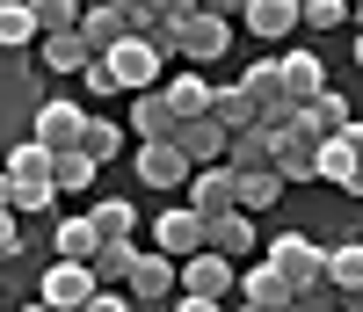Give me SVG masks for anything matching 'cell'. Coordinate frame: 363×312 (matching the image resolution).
Segmentation results:
<instances>
[{
	"label": "cell",
	"mask_w": 363,
	"mask_h": 312,
	"mask_svg": "<svg viewBox=\"0 0 363 312\" xmlns=\"http://www.w3.org/2000/svg\"><path fill=\"white\" fill-rule=\"evenodd\" d=\"M145 233H153V247H160V255H174V262H189L196 247H203V211H189V204H174V211H160V218H153V225H145Z\"/></svg>",
	"instance_id": "10"
},
{
	"label": "cell",
	"mask_w": 363,
	"mask_h": 312,
	"mask_svg": "<svg viewBox=\"0 0 363 312\" xmlns=\"http://www.w3.org/2000/svg\"><path fill=\"white\" fill-rule=\"evenodd\" d=\"M44 29H37V15H29V0H0V51H29Z\"/></svg>",
	"instance_id": "29"
},
{
	"label": "cell",
	"mask_w": 363,
	"mask_h": 312,
	"mask_svg": "<svg viewBox=\"0 0 363 312\" xmlns=\"http://www.w3.org/2000/svg\"><path fill=\"white\" fill-rule=\"evenodd\" d=\"M349 22H356V29H363V0H349Z\"/></svg>",
	"instance_id": "47"
},
{
	"label": "cell",
	"mask_w": 363,
	"mask_h": 312,
	"mask_svg": "<svg viewBox=\"0 0 363 312\" xmlns=\"http://www.w3.org/2000/svg\"><path fill=\"white\" fill-rule=\"evenodd\" d=\"M80 87H87V102L124 95V80H116V66H109V58H87V66H80Z\"/></svg>",
	"instance_id": "37"
},
{
	"label": "cell",
	"mask_w": 363,
	"mask_h": 312,
	"mask_svg": "<svg viewBox=\"0 0 363 312\" xmlns=\"http://www.w3.org/2000/svg\"><path fill=\"white\" fill-rule=\"evenodd\" d=\"M240 87H247V95H255V109L284 102V66H277V58H255V66L240 73Z\"/></svg>",
	"instance_id": "32"
},
{
	"label": "cell",
	"mask_w": 363,
	"mask_h": 312,
	"mask_svg": "<svg viewBox=\"0 0 363 312\" xmlns=\"http://www.w3.org/2000/svg\"><path fill=\"white\" fill-rule=\"evenodd\" d=\"M240 174V167H233ZM291 189V182L277 174V167H247V174H240V211H277V196Z\"/></svg>",
	"instance_id": "26"
},
{
	"label": "cell",
	"mask_w": 363,
	"mask_h": 312,
	"mask_svg": "<svg viewBox=\"0 0 363 312\" xmlns=\"http://www.w3.org/2000/svg\"><path fill=\"white\" fill-rule=\"evenodd\" d=\"M342 196H363V167H356V174H349V182H342Z\"/></svg>",
	"instance_id": "45"
},
{
	"label": "cell",
	"mask_w": 363,
	"mask_h": 312,
	"mask_svg": "<svg viewBox=\"0 0 363 312\" xmlns=\"http://www.w3.org/2000/svg\"><path fill=\"white\" fill-rule=\"evenodd\" d=\"M225 167H240V174H247V167H277V138H269L262 123L233 131V138H225Z\"/></svg>",
	"instance_id": "21"
},
{
	"label": "cell",
	"mask_w": 363,
	"mask_h": 312,
	"mask_svg": "<svg viewBox=\"0 0 363 312\" xmlns=\"http://www.w3.org/2000/svg\"><path fill=\"white\" fill-rule=\"evenodd\" d=\"M124 291H131V305H138V298H145V305H160L167 291H182V262L160 255V247H138V262H131V276H124Z\"/></svg>",
	"instance_id": "5"
},
{
	"label": "cell",
	"mask_w": 363,
	"mask_h": 312,
	"mask_svg": "<svg viewBox=\"0 0 363 312\" xmlns=\"http://www.w3.org/2000/svg\"><path fill=\"white\" fill-rule=\"evenodd\" d=\"M356 167H363V160L349 152V138H342V131H335V138H320V182H335V189H342Z\"/></svg>",
	"instance_id": "34"
},
{
	"label": "cell",
	"mask_w": 363,
	"mask_h": 312,
	"mask_svg": "<svg viewBox=\"0 0 363 312\" xmlns=\"http://www.w3.org/2000/svg\"><path fill=\"white\" fill-rule=\"evenodd\" d=\"M109 66H116V80H124V95H138V87H160V66H167V51H153V37H131L116 44V51H102Z\"/></svg>",
	"instance_id": "4"
},
{
	"label": "cell",
	"mask_w": 363,
	"mask_h": 312,
	"mask_svg": "<svg viewBox=\"0 0 363 312\" xmlns=\"http://www.w3.org/2000/svg\"><path fill=\"white\" fill-rule=\"evenodd\" d=\"M80 37H87V51H116V44H124L131 37V15L124 8H80Z\"/></svg>",
	"instance_id": "17"
},
{
	"label": "cell",
	"mask_w": 363,
	"mask_h": 312,
	"mask_svg": "<svg viewBox=\"0 0 363 312\" xmlns=\"http://www.w3.org/2000/svg\"><path fill=\"white\" fill-rule=\"evenodd\" d=\"M116 145H124V123H116V116H95V109H87V123H80V152H87L95 167H109V160H116Z\"/></svg>",
	"instance_id": "25"
},
{
	"label": "cell",
	"mask_w": 363,
	"mask_h": 312,
	"mask_svg": "<svg viewBox=\"0 0 363 312\" xmlns=\"http://www.w3.org/2000/svg\"><path fill=\"white\" fill-rule=\"evenodd\" d=\"M174 51H182V58H196V66L225 58V51H233V15H211V8H196L189 22L174 29Z\"/></svg>",
	"instance_id": "3"
},
{
	"label": "cell",
	"mask_w": 363,
	"mask_h": 312,
	"mask_svg": "<svg viewBox=\"0 0 363 312\" xmlns=\"http://www.w3.org/2000/svg\"><path fill=\"white\" fill-rule=\"evenodd\" d=\"M277 174L284 182H320V138L313 131H277Z\"/></svg>",
	"instance_id": "12"
},
{
	"label": "cell",
	"mask_w": 363,
	"mask_h": 312,
	"mask_svg": "<svg viewBox=\"0 0 363 312\" xmlns=\"http://www.w3.org/2000/svg\"><path fill=\"white\" fill-rule=\"evenodd\" d=\"M203 247H218L225 262H247L255 247H262V225H255V211H218V218H203Z\"/></svg>",
	"instance_id": "7"
},
{
	"label": "cell",
	"mask_w": 363,
	"mask_h": 312,
	"mask_svg": "<svg viewBox=\"0 0 363 312\" xmlns=\"http://www.w3.org/2000/svg\"><path fill=\"white\" fill-rule=\"evenodd\" d=\"M225 312H269V305H247V298H240V305H225Z\"/></svg>",
	"instance_id": "46"
},
{
	"label": "cell",
	"mask_w": 363,
	"mask_h": 312,
	"mask_svg": "<svg viewBox=\"0 0 363 312\" xmlns=\"http://www.w3.org/2000/svg\"><path fill=\"white\" fill-rule=\"evenodd\" d=\"M80 312H131V291H95Z\"/></svg>",
	"instance_id": "40"
},
{
	"label": "cell",
	"mask_w": 363,
	"mask_h": 312,
	"mask_svg": "<svg viewBox=\"0 0 363 312\" xmlns=\"http://www.w3.org/2000/svg\"><path fill=\"white\" fill-rule=\"evenodd\" d=\"M22 312H51V305H44V298H29V305H22Z\"/></svg>",
	"instance_id": "49"
},
{
	"label": "cell",
	"mask_w": 363,
	"mask_h": 312,
	"mask_svg": "<svg viewBox=\"0 0 363 312\" xmlns=\"http://www.w3.org/2000/svg\"><path fill=\"white\" fill-rule=\"evenodd\" d=\"M87 218H95V233H102V240H131V233H138V211H131L124 196H102Z\"/></svg>",
	"instance_id": "33"
},
{
	"label": "cell",
	"mask_w": 363,
	"mask_h": 312,
	"mask_svg": "<svg viewBox=\"0 0 363 312\" xmlns=\"http://www.w3.org/2000/svg\"><path fill=\"white\" fill-rule=\"evenodd\" d=\"M37 291H44V305H51V312H80L102 284H95V269H87V262H51Z\"/></svg>",
	"instance_id": "6"
},
{
	"label": "cell",
	"mask_w": 363,
	"mask_h": 312,
	"mask_svg": "<svg viewBox=\"0 0 363 312\" xmlns=\"http://www.w3.org/2000/svg\"><path fill=\"white\" fill-rule=\"evenodd\" d=\"M356 66H363V29H356Z\"/></svg>",
	"instance_id": "51"
},
{
	"label": "cell",
	"mask_w": 363,
	"mask_h": 312,
	"mask_svg": "<svg viewBox=\"0 0 363 312\" xmlns=\"http://www.w3.org/2000/svg\"><path fill=\"white\" fill-rule=\"evenodd\" d=\"M342 123H349V102L335 95V87H320L313 102H298V131H313V138H335Z\"/></svg>",
	"instance_id": "20"
},
{
	"label": "cell",
	"mask_w": 363,
	"mask_h": 312,
	"mask_svg": "<svg viewBox=\"0 0 363 312\" xmlns=\"http://www.w3.org/2000/svg\"><path fill=\"white\" fill-rule=\"evenodd\" d=\"M203 8H211V15H240V8H247V0H203Z\"/></svg>",
	"instance_id": "44"
},
{
	"label": "cell",
	"mask_w": 363,
	"mask_h": 312,
	"mask_svg": "<svg viewBox=\"0 0 363 312\" xmlns=\"http://www.w3.org/2000/svg\"><path fill=\"white\" fill-rule=\"evenodd\" d=\"M240 298H247V305H269V312H284L298 291H291V284H284V276L269 269V262H255L247 276H240Z\"/></svg>",
	"instance_id": "23"
},
{
	"label": "cell",
	"mask_w": 363,
	"mask_h": 312,
	"mask_svg": "<svg viewBox=\"0 0 363 312\" xmlns=\"http://www.w3.org/2000/svg\"><path fill=\"white\" fill-rule=\"evenodd\" d=\"M342 138H349V152L363 160V116H349V123H342Z\"/></svg>",
	"instance_id": "43"
},
{
	"label": "cell",
	"mask_w": 363,
	"mask_h": 312,
	"mask_svg": "<svg viewBox=\"0 0 363 312\" xmlns=\"http://www.w3.org/2000/svg\"><path fill=\"white\" fill-rule=\"evenodd\" d=\"M277 66H284V95H291V102H313L320 87H327L320 51H277Z\"/></svg>",
	"instance_id": "16"
},
{
	"label": "cell",
	"mask_w": 363,
	"mask_h": 312,
	"mask_svg": "<svg viewBox=\"0 0 363 312\" xmlns=\"http://www.w3.org/2000/svg\"><path fill=\"white\" fill-rule=\"evenodd\" d=\"M327 284H335V291H363V240H335V247H327Z\"/></svg>",
	"instance_id": "28"
},
{
	"label": "cell",
	"mask_w": 363,
	"mask_h": 312,
	"mask_svg": "<svg viewBox=\"0 0 363 312\" xmlns=\"http://www.w3.org/2000/svg\"><path fill=\"white\" fill-rule=\"evenodd\" d=\"M182 291H203V298H233L240 291V262H225L218 247H196L182 262Z\"/></svg>",
	"instance_id": "9"
},
{
	"label": "cell",
	"mask_w": 363,
	"mask_h": 312,
	"mask_svg": "<svg viewBox=\"0 0 363 312\" xmlns=\"http://www.w3.org/2000/svg\"><path fill=\"white\" fill-rule=\"evenodd\" d=\"M58 204V182L51 174H8V211L15 218H44Z\"/></svg>",
	"instance_id": "18"
},
{
	"label": "cell",
	"mask_w": 363,
	"mask_h": 312,
	"mask_svg": "<svg viewBox=\"0 0 363 312\" xmlns=\"http://www.w3.org/2000/svg\"><path fill=\"white\" fill-rule=\"evenodd\" d=\"M116 8H124V15H131V29H145V22H153V15H160V0H116Z\"/></svg>",
	"instance_id": "42"
},
{
	"label": "cell",
	"mask_w": 363,
	"mask_h": 312,
	"mask_svg": "<svg viewBox=\"0 0 363 312\" xmlns=\"http://www.w3.org/2000/svg\"><path fill=\"white\" fill-rule=\"evenodd\" d=\"M131 167H138V182H145V189H189V174H196L189 160H182V145H174V138L138 145V160H131Z\"/></svg>",
	"instance_id": "8"
},
{
	"label": "cell",
	"mask_w": 363,
	"mask_h": 312,
	"mask_svg": "<svg viewBox=\"0 0 363 312\" xmlns=\"http://www.w3.org/2000/svg\"><path fill=\"white\" fill-rule=\"evenodd\" d=\"M240 22H247L262 44H284L291 29H298V0H247V8H240Z\"/></svg>",
	"instance_id": "15"
},
{
	"label": "cell",
	"mask_w": 363,
	"mask_h": 312,
	"mask_svg": "<svg viewBox=\"0 0 363 312\" xmlns=\"http://www.w3.org/2000/svg\"><path fill=\"white\" fill-rule=\"evenodd\" d=\"M37 44H44V73H80L87 58H95L80 29H58V37H37Z\"/></svg>",
	"instance_id": "27"
},
{
	"label": "cell",
	"mask_w": 363,
	"mask_h": 312,
	"mask_svg": "<svg viewBox=\"0 0 363 312\" xmlns=\"http://www.w3.org/2000/svg\"><path fill=\"white\" fill-rule=\"evenodd\" d=\"M131 131H138V145H153V138H174V131H182V116L167 109L160 87H138V95H131Z\"/></svg>",
	"instance_id": "14"
},
{
	"label": "cell",
	"mask_w": 363,
	"mask_h": 312,
	"mask_svg": "<svg viewBox=\"0 0 363 312\" xmlns=\"http://www.w3.org/2000/svg\"><path fill=\"white\" fill-rule=\"evenodd\" d=\"M160 95H167V109H174L182 123H189V116H211V80H203V73H174Z\"/></svg>",
	"instance_id": "24"
},
{
	"label": "cell",
	"mask_w": 363,
	"mask_h": 312,
	"mask_svg": "<svg viewBox=\"0 0 363 312\" xmlns=\"http://www.w3.org/2000/svg\"><path fill=\"white\" fill-rule=\"evenodd\" d=\"M262 262L277 269L291 291H320V284H327V247L306 240V233H277V240L262 247Z\"/></svg>",
	"instance_id": "1"
},
{
	"label": "cell",
	"mask_w": 363,
	"mask_h": 312,
	"mask_svg": "<svg viewBox=\"0 0 363 312\" xmlns=\"http://www.w3.org/2000/svg\"><path fill=\"white\" fill-rule=\"evenodd\" d=\"M342 22H349V0H298V29H313V37H327Z\"/></svg>",
	"instance_id": "35"
},
{
	"label": "cell",
	"mask_w": 363,
	"mask_h": 312,
	"mask_svg": "<svg viewBox=\"0 0 363 312\" xmlns=\"http://www.w3.org/2000/svg\"><path fill=\"white\" fill-rule=\"evenodd\" d=\"M131 262H138V233H131V240H102V247H95V262H87V269H95V284H102V291H124Z\"/></svg>",
	"instance_id": "22"
},
{
	"label": "cell",
	"mask_w": 363,
	"mask_h": 312,
	"mask_svg": "<svg viewBox=\"0 0 363 312\" xmlns=\"http://www.w3.org/2000/svg\"><path fill=\"white\" fill-rule=\"evenodd\" d=\"M51 247H58V262H95V247H102V233H95V218H58L51 225Z\"/></svg>",
	"instance_id": "19"
},
{
	"label": "cell",
	"mask_w": 363,
	"mask_h": 312,
	"mask_svg": "<svg viewBox=\"0 0 363 312\" xmlns=\"http://www.w3.org/2000/svg\"><path fill=\"white\" fill-rule=\"evenodd\" d=\"M211 116H218L225 131H247V123H255L262 109H255V95H247V87L233 80V87H211Z\"/></svg>",
	"instance_id": "31"
},
{
	"label": "cell",
	"mask_w": 363,
	"mask_h": 312,
	"mask_svg": "<svg viewBox=\"0 0 363 312\" xmlns=\"http://www.w3.org/2000/svg\"><path fill=\"white\" fill-rule=\"evenodd\" d=\"M174 312H225V298H203V291H182Z\"/></svg>",
	"instance_id": "41"
},
{
	"label": "cell",
	"mask_w": 363,
	"mask_h": 312,
	"mask_svg": "<svg viewBox=\"0 0 363 312\" xmlns=\"http://www.w3.org/2000/svg\"><path fill=\"white\" fill-rule=\"evenodd\" d=\"M29 15L44 37H58V29H80V0H29Z\"/></svg>",
	"instance_id": "36"
},
{
	"label": "cell",
	"mask_w": 363,
	"mask_h": 312,
	"mask_svg": "<svg viewBox=\"0 0 363 312\" xmlns=\"http://www.w3.org/2000/svg\"><path fill=\"white\" fill-rule=\"evenodd\" d=\"M80 123H87V109H80V102L51 95V102L29 109V138H37L44 152H73V145H80Z\"/></svg>",
	"instance_id": "2"
},
{
	"label": "cell",
	"mask_w": 363,
	"mask_h": 312,
	"mask_svg": "<svg viewBox=\"0 0 363 312\" xmlns=\"http://www.w3.org/2000/svg\"><path fill=\"white\" fill-rule=\"evenodd\" d=\"M189 211H203V218H218V211H240V174H233L225 160L196 167V174H189Z\"/></svg>",
	"instance_id": "11"
},
{
	"label": "cell",
	"mask_w": 363,
	"mask_h": 312,
	"mask_svg": "<svg viewBox=\"0 0 363 312\" xmlns=\"http://www.w3.org/2000/svg\"><path fill=\"white\" fill-rule=\"evenodd\" d=\"M284 312H342V305H335V284H320V291H298Z\"/></svg>",
	"instance_id": "38"
},
{
	"label": "cell",
	"mask_w": 363,
	"mask_h": 312,
	"mask_svg": "<svg viewBox=\"0 0 363 312\" xmlns=\"http://www.w3.org/2000/svg\"><path fill=\"white\" fill-rule=\"evenodd\" d=\"M0 211H8V167H0Z\"/></svg>",
	"instance_id": "48"
},
{
	"label": "cell",
	"mask_w": 363,
	"mask_h": 312,
	"mask_svg": "<svg viewBox=\"0 0 363 312\" xmlns=\"http://www.w3.org/2000/svg\"><path fill=\"white\" fill-rule=\"evenodd\" d=\"M95 160H87V152L73 145V152H51V182H58V196H80V189H95Z\"/></svg>",
	"instance_id": "30"
},
{
	"label": "cell",
	"mask_w": 363,
	"mask_h": 312,
	"mask_svg": "<svg viewBox=\"0 0 363 312\" xmlns=\"http://www.w3.org/2000/svg\"><path fill=\"white\" fill-rule=\"evenodd\" d=\"M225 123L218 116H189V123H182V131H174V145H182V160H189V167H211V160H225Z\"/></svg>",
	"instance_id": "13"
},
{
	"label": "cell",
	"mask_w": 363,
	"mask_h": 312,
	"mask_svg": "<svg viewBox=\"0 0 363 312\" xmlns=\"http://www.w3.org/2000/svg\"><path fill=\"white\" fill-rule=\"evenodd\" d=\"M80 8H116V0H80Z\"/></svg>",
	"instance_id": "50"
},
{
	"label": "cell",
	"mask_w": 363,
	"mask_h": 312,
	"mask_svg": "<svg viewBox=\"0 0 363 312\" xmlns=\"http://www.w3.org/2000/svg\"><path fill=\"white\" fill-rule=\"evenodd\" d=\"M22 247H29V240H22V218H15V211H0V262H15Z\"/></svg>",
	"instance_id": "39"
}]
</instances>
